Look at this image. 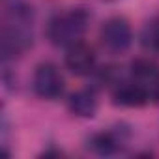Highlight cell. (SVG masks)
I'll use <instances>...</instances> for the list:
<instances>
[{
	"label": "cell",
	"mask_w": 159,
	"mask_h": 159,
	"mask_svg": "<svg viewBox=\"0 0 159 159\" xmlns=\"http://www.w3.org/2000/svg\"><path fill=\"white\" fill-rule=\"evenodd\" d=\"M101 2H116V0H101Z\"/></svg>",
	"instance_id": "obj_12"
},
{
	"label": "cell",
	"mask_w": 159,
	"mask_h": 159,
	"mask_svg": "<svg viewBox=\"0 0 159 159\" xmlns=\"http://www.w3.org/2000/svg\"><path fill=\"white\" fill-rule=\"evenodd\" d=\"M67 109L71 114H75L79 118H94L98 114V109H99V101H98L96 92L92 88L73 92L67 99Z\"/></svg>",
	"instance_id": "obj_8"
},
{
	"label": "cell",
	"mask_w": 159,
	"mask_h": 159,
	"mask_svg": "<svg viewBox=\"0 0 159 159\" xmlns=\"http://www.w3.org/2000/svg\"><path fill=\"white\" fill-rule=\"evenodd\" d=\"M131 77L135 81L146 84V86L150 84L152 92H153V84L159 77V67L148 58H137V60L131 62Z\"/></svg>",
	"instance_id": "obj_9"
},
{
	"label": "cell",
	"mask_w": 159,
	"mask_h": 159,
	"mask_svg": "<svg viewBox=\"0 0 159 159\" xmlns=\"http://www.w3.org/2000/svg\"><path fill=\"white\" fill-rule=\"evenodd\" d=\"M153 98L159 99V77H157V81H155V84H153Z\"/></svg>",
	"instance_id": "obj_11"
},
{
	"label": "cell",
	"mask_w": 159,
	"mask_h": 159,
	"mask_svg": "<svg viewBox=\"0 0 159 159\" xmlns=\"http://www.w3.org/2000/svg\"><path fill=\"white\" fill-rule=\"evenodd\" d=\"M90 25V13L84 8H71L67 11L56 13L47 25V39L54 47H69L83 41Z\"/></svg>",
	"instance_id": "obj_1"
},
{
	"label": "cell",
	"mask_w": 159,
	"mask_h": 159,
	"mask_svg": "<svg viewBox=\"0 0 159 159\" xmlns=\"http://www.w3.org/2000/svg\"><path fill=\"white\" fill-rule=\"evenodd\" d=\"M127 142V133L124 129H109L94 133L88 139V148L98 155H112L118 153Z\"/></svg>",
	"instance_id": "obj_7"
},
{
	"label": "cell",
	"mask_w": 159,
	"mask_h": 159,
	"mask_svg": "<svg viewBox=\"0 0 159 159\" xmlns=\"http://www.w3.org/2000/svg\"><path fill=\"white\" fill-rule=\"evenodd\" d=\"M140 45L152 54H159V15L148 19L140 30Z\"/></svg>",
	"instance_id": "obj_10"
},
{
	"label": "cell",
	"mask_w": 159,
	"mask_h": 159,
	"mask_svg": "<svg viewBox=\"0 0 159 159\" xmlns=\"http://www.w3.org/2000/svg\"><path fill=\"white\" fill-rule=\"evenodd\" d=\"M32 90L38 98L45 101H54L64 94L66 81L56 64L41 62L36 66L34 75H32Z\"/></svg>",
	"instance_id": "obj_2"
},
{
	"label": "cell",
	"mask_w": 159,
	"mask_h": 159,
	"mask_svg": "<svg viewBox=\"0 0 159 159\" xmlns=\"http://www.w3.org/2000/svg\"><path fill=\"white\" fill-rule=\"evenodd\" d=\"M152 96L153 92H150L146 84L135 81V79L133 81H122V83H116L112 90V105L124 107V109H140L148 105Z\"/></svg>",
	"instance_id": "obj_4"
},
{
	"label": "cell",
	"mask_w": 159,
	"mask_h": 159,
	"mask_svg": "<svg viewBox=\"0 0 159 159\" xmlns=\"http://www.w3.org/2000/svg\"><path fill=\"white\" fill-rule=\"evenodd\" d=\"M99 39H101V45L109 51V52H114V54H120V52H125L131 43H133V28L129 25V21L125 17H111L107 19L101 28H99Z\"/></svg>",
	"instance_id": "obj_3"
},
{
	"label": "cell",
	"mask_w": 159,
	"mask_h": 159,
	"mask_svg": "<svg viewBox=\"0 0 159 159\" xmlns=\"http://www.w3.org/2000/svg\"><path fill=\"white\" fill-rule=\"evenodd\" d=\"M96 62H98V54H96L94 47L84 41H77V43L69 45L66 51V56H64L66 67L73 75H79V77L94 73Z\"/></svg>",
	"instance_id": "obj_5"
},
{
	"label": "cell",
	"mask_w": 159,
	"mask_h": 159,
	"mask_svg": "<svg viewBox=\"0 0 159 159\" xmlns=\"http://www.w3.org/2000/svg\"><path fill=\"white\" fill-rule=\"evenodd\" d=\"M34 8L28 0H2V25L34 28Z\"/></svg>",
	"instance_id": "obj_6"
}]
</instances>
